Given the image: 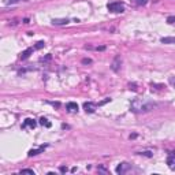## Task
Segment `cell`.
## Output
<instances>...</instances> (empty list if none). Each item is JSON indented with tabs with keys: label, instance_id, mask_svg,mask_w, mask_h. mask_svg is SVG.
I'll return each mask as SVG.
<instances>
[{
	"label": "cell",
	"instance_id": "6da1fadb",
	"mask_svg": "<svg viewBox=\"0 0 175 175\" xmlns=\"http://www.w3.org/2000/svg\"><path fill=\"white\" fill-rule=\"evenodd\" d=\"M163 104L156 103L153 100H148V99H137L134 101H131L130 104V110L133 112H149V111H155V110H159Z\"/></svg>",
	"mask_w": 175,
	"mask_h": 175
},
{
	"label": "cell",
	"instance_id": "7a4b0ae2",
	"mask_svg": "<svg viewBox=\"0 0 175 175\" xmlns=\"http://www.w3.org/2000/svg\"><path fill=\"white\" fill-rule=\"evenodd\" d=\"M107 8H108V11L119 14V12L124 11V4L122 3V1H112V3H108Z\"/></svg>",
	"mask_w": 175,
	"mask_h": 175
},
{
	"label": "cell",
	"instance_id": "3957f363",
	"mask_svg": "<svg viewBox=\"0 0 175 175\" xmlns=\"http://www.w3.org/2000/svg\"><path fill=\"white\" fill-rule=\"evenodd\" d=\"M130 168H131L130 164H127V163H120L119 166L116 167V172H118V174H124V172H127Z\"/></svg>",
	"mask_w": 175,
	"mask_h": 175
},
{
	"label": "cell",
	"instance_id": "277c9868",
	"mask_svg": "<svg viewBox=\"0 0 175 175\" xmlns=\"http://www.w3.org/2000/svg\"><path fill=\"white\" fill-rule=\"evenodd\" d=\"M120 64H122V59H120V56H116L115 59H114V62H112V64H111V68L114 71H119Z\"/></svg>",
	"mask_w": 175,
	"mask_h": 175
},
{
	"label": "cell",
	"instance_id": "5b68a950",
	"mask_svg": "<svg viewBox=\"0 0 175 175\" xmlns=\"http://www.w3.org/2000/svg\"><path fill=\"white\" fill-rule=\"evenodd\" d=\"M96 107H97V105H96L95 103H90V101H89V103H85V104H84V110H85L86 112H89V114L95 112V111H96Z\"/></svg>",
	"mask_w": 175,
	"mask_h": 175
},
{
	"label": "cell",
	"instance_id": "8992f818",
	"mask_svg": "<svg viewBox=\"0 0 175 175\" xmlns=\"http://www.w3.org/2000/svg\"><path fill=\"white\" fill-rule=\"evenodd\" d=\"M167 164L171 170H175V153H171L167 159Z\"/></svg>",
	"mask_w": 175,
	"mask_h": 175
},
{
	"label": "cell",
	"instance_id": "52a82bcc",
	"mask_svg": "<svg viewBox=\"0 0 175 175\" xmlns=\"http://www.w3.org/2000/svg\"><path fill=\"white\" fill-rule=\"evenodd\" d=\"M33 51H34V48H28V49H25L22 53H21V59L25 60V59H28L29 56L33 53Z\"/></svg>",
	"mask_w": 175,
	"mask_h": 175
},
{
	"label": "cell",
	"instance_id": "ba28073f",
	"mask_svg": "<svg viewBox=\"0 0 175 175\" xmlns=\"http://www.w3.org/2000/svg\"><path fill=\"white\" fill-rule=\"evenodd\" d=\"M66 108H67L68 112H77L78 111V104L77 103H67V105H66Z\"/></svg>",
	"mask_w": 175,
	"mask_h": 175
},
{
	"label": "cell",
	"instance_id": "9c48e42d",
	"mask_svg": "<svg viewBox=\"0 0 175 175\" xmlns=\"http://www.w3.org/2000/svg\"><path fill=\"white\" fill-rule=\"evenodd\" d=\"M23 127L34 129V127H36V120H34V119H25V122H23Z\"/></svg>",
	"mask_w": 175,
	"mask_h": 175
},
{
	"label": "cell",
	"instance_id": "30bf717a",
	"mask_svg": "<svg viewBox=\"0 0 175 175\" xmlns=\"http://www.w3.org/2000/svg\"><path fill=\"white\" fill-rule=\"evenodd\" d=\"M52 23L53 25H67L68 23V19L67 18H66V19H58V18H56V19H52Z\"/></svg>",
	"mask_w": 175,
	"mask_h": 175
},
{
	"label": "cell",
	"instance_id": "8fae6325",
	"mask_svg": "<svg viewBox=\"0 0 175 175\" xmlns=\"http://www.w3.org/2000/svg\"><path fill=\"white\" fill-rule=\"evenodd\" d=\"M160 41L163 44H175V37H163Z\"/></svg>",
	"mask_w": 175,
	"mask_h": 175
},
{
	"label": "cell",
	"instance_id": "7c38bea8",
	"mask_svg": "<svg viewBox=\"0 0 175 175\" xmlns=\"http://www.w3.org/2000/svg\"><path fill=\"white\" fill-rule=\"evenodd\" d=\"M40 123L43 124V126H45V127H51V122H48V119H45V118H41Z\"/></svg>",
	"mask_w": 175,
	"mask_h": 175
},
{
	"label": "cell",
	"instance_id": "4fadbf2b",
	"mask_svg": "<svg viewBox=\"0 0 175 175\" xmlns=\"http://www.w3.org/2000/svg\"><path fill=\"white\" fill-rule=\"evenodd\" d=\"M41 151H43V148H40V149H32V151L29 152V156H36V155H38Z\"/></svg>",
	"mask_w": 175,
	"mask_h": 175
},
{
	"label": "cell",
	"instance_id": "5bb4252c",
	"mask_svg": "<svg viewBox=\"0 0 175 175\" xmlns=\"http://www.w3.org/2000/svg\"><path fill=\"white\" fill-rule=\"evenodd\" d=\"M19 1H29V0H6V4H15Z\"/></svg>",
	"mask_w": 175,
	"mask_h": 175
},
{
	"label": "cell",
	"instance_id": "9a60e30c",
	"mask_svg": "<svg viewBox=\"0 0 175 175\" xmlns=\"http://www.w3.org/2000/svg\"><path fill=\"white\" fill-rule=\"evenodd\" d=\"M44 45H45V43H44V41H38V43L36 44V47H34V49H40V48H43Z\"/></svg>",
	"mask_w": 175,
	"mask_h": 175
},
{
	"label": "cell",
	"instance_id": "2e32d148",
	"mask_svg": "<svg viewBox=\"0 0 175 175\" xmlns=\"http://www.w3.org/2000/svg\"><path fill=\"white\" fill-rule=\"evenodd\" d=\"M22 174H32V175H34V171L33 170H28V168H25V170H22Z\"/></svg>",
	"mask_w": 175,
	"mask_h": 175
},
{
	"label": "cell",
	"instance_id": "e0dca14e",
	"mask_svg": "<svg viewBox=\"0 0 175 175\" xmlns=\"http://www.w3.org/2000/svg\"><path fill=\"white\" fill-rule=\"evenodd\" d=\"M167 22H168V23H175V16H168V18H167Z\"/></svg>",
	"mask_w": 175,
	"mask_h": 175
},
{
	"label": "cell",
	"instance_id": "ac0fdd59",
	"mask_svg": "<svg viewBox=\"0 0 175 175\" xmlns=\"http://www.w3.org/2000/svg\"><path fill=\"white\" fill-rule=\"evenodd\" d=\"M135 3L138 4V6H141V4H142V6H144V4H147V3H148V0H137Z\"/></svg>",
	"mask_w": 175,
	"mask_h": 175
},
{
	"label": "cell",
	"instance_id": "d6986e66",
	"mask_svg": "<svg viewBox=\"0 0 175 175\" xmlns=\"http://www.w3.org/2000/svg\"><path fill=\"white\" fill-rule=\"evenodd\" d=\"M168 81H170V84H171L172 86L175 88V77H171V78H170V80H168Z\"/></svg>",
	"mask_w": 175,
	"mask_h": 175
},
{
	"label": "cell",
	"instance_id": "ffe728a7",
	"mask_svg": "<svg viewBox=\"0 0 175 175\" xmlns=\"http://www.w3.org/2000/svg\"><path fill=\"white\" fill-rule=\"evenodd\" d=\"M82 63H85V64H86V63H92V60L90 59H84V60H82Z\"/></svg>",
	"mask_w": 175,
	"mask_h": 175
},
{
	"label": "cell",
	"instance_id": "44dd1931",
	"mask_svg": "<svg viewBox=\"0 0 175 175\" xmlns=\"http://www.w3.org/2000/svg\"><path fill=\"white\" fill-rule=\"evenodd\" d=\"M99 171H101V172H105V174H107V172H108V171H107V170H104V168H101V167H100V168H99Z\"/></svg>",
	"mask_w": 175,
	"mask_h": 175
},
{
	"label": "cell",
	"instance_id": "7402d4cb",
	"mask_svg": "<svg viewBox=\"0 0 175 175\" xmlns=\"http://www.w3.org/2000/svg\"><path fill=\"white\" fill-rule=\"evenodd\" d=\"M60 171H62V172H66V171H67V168H64V167H62V168H60Z\"/></svg>",
	"mask_w": 175,
	"mask_h": 175
}]
</instances>
